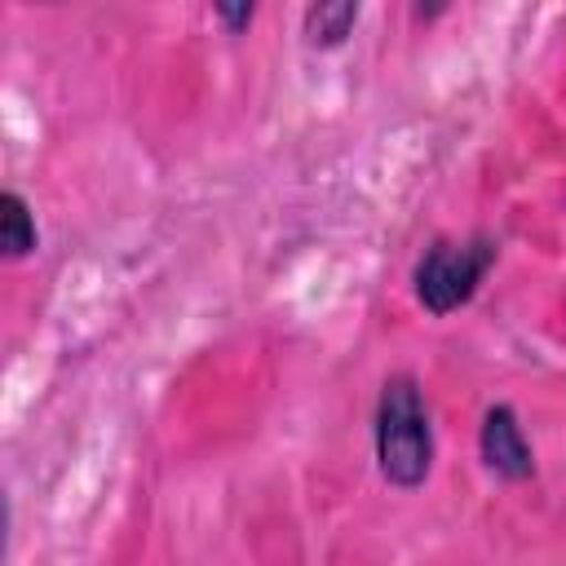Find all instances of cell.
<instances>
[{
	"instance_id": "obj_1",
	"label": "cell",
	"mask_w": 566,
	"mask_h": 566,
	"mask_svg": "<svg viewBox=\"0 0 566 566\" xmlns=\"http://www.w3.org/2000/svg\"><path fill=\"white\" fill-rule=\"evenodd\" d=\"M376 469L389 486L416 491L433 469V424L420 398V385L398 371L380 385L376 398Z\"/></svg>"
},
{
	"instance_id": "obj_2",
	"label": "cell",
	"mask_w": 566,
	"mask_h": 566,
	"mask_svg": "<svg viewBox=\"0 0 566 566\" xmlns=\"http://www.w3.org/2000/svg\"><path fill=\"white\" fill-rule=\"evenodd\" d=\"M495 265V239L491 234H473V239H438L424 248V256L416 261V296L433 318H447L451 310H460L478 283L486 279V270Z\"/></svg>"
},
{
	"instance_id": "obj_3",
	"label": "cell",
	"mask_w": 566,
	"mask_h": 566,
	"mask_svg": "<svg viewBox=\"0 0 566 566\" xmlns=\"http://www.w3.org/2000/svg\"><path fill=\"white\" fill-rule=\"evenodd\" d=\"M478 451H482V464L504 482H526L535 473V455H531V442H526L513 407H491L482 416Z\"/></svg>"
},
{
	"instance_id": "obj_4",
	"label": "cell",
	"mask_w": 566,
	"mask_h": 566,
	"mask_svg": "<svg viewBox=\"0 0 566 566\" xmlns=\"http://www.w3.org/2000/svg\"><path fill=\"white\" fill-rule=\"evenodd\" d=\"M35 243H40V230H35L31 203L18 190H4L0 195V248H4V256L22 261L35 252Z\"/></svg>"
},
{
	"instance_id": "obj_5",
	"label": "cell",
	"mask_w": 566,
	"mask_h": 566,
	"mask_svg": "<svg viewBox=\"0 0 566 566\" xmlns=\"http://www.w3.org/2000/svg\"><path fill=\"white\" fill-rule=\"evenodd\" d=\"M358 4L354 0H327V4H310L305 9V40L314 44V49H336V44H345V35L354 31V22H358Z\"/></svg>"
},
{
	"instance_id": "obj_6",
	"label": "cell",
	"mask_w": 566,
	"mask_h": 566,
	"mask_svg": "<svg viewBox=\"0 0 566 566\" xmlns=\"http://www.w3.org/2000/svg\"><path fill=\"white\" fill-rule=\"evenodd\" d=\"M212 13H217V18H221L230 31H243V27L252 22V4H217Z\"/></svg>"
}]
</instances>
